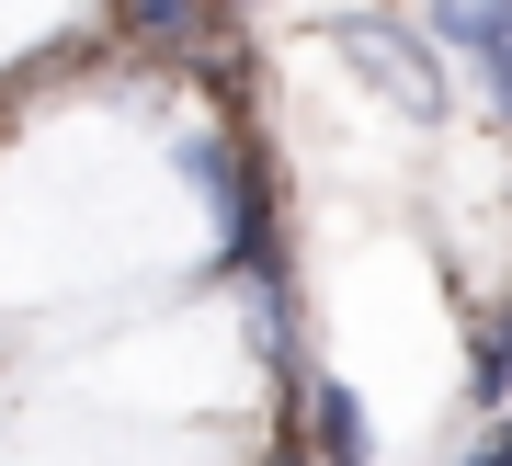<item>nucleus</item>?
I'll use <instances>...</instances> for the list:
<instances>
[{"label":"nucleus","instance_id":"nucleus-1","mask_svg":"<svg viewBox=\"0 0 512 466\" xmlns=\"http://www.w3.org/2000/svg\"><path fill=\"white\" fill-rule=\"evenodd\" d=\"M342 57H353V69H376L410 114H433V103H444V80L421 69V46H410V35H387V23H342Z\"/></svg>","mask_w":512,"mask_h":466},{"label":"nucleus","instance_id":"nucleus-7","mask_svg":"<svg viewBox=\"0 0 512 466\" xmlns=\"http://www.w3.org/2000/svg\"><path fill=\"white\" fill-rule=\"evenodd\" d=\"M467 466H512V444H490V455H467Z\"/></svg>","mask_w":512,"mask_h":466},{"label":"nucleus","instance_id":"nucleus-2","mask_svg":"<svg viewBox=\"0 0 512 466\" xmlns=\"http://www.w3.org/2000/svg\"><path fill=\"white\" fill-rule=\"evenodd\" d=\"M308 421H319V455H330V466H365V398H353L342 376L308 387Z\"/></svg>","mask_w":512,"mask_h":466},{"label":"nucleus","instance_id":"nucleus-5","mask_svg":"<svg viewBox=\"0 0 512 466\" xmlns=\"http://www.w3.org/2000/svg\"><path fill=\"white\" fill-rule=\"evenodd\" d=\"M478 398H512V307L490 319V341H478Z\"/></svg>","mask_w":512,"mask_h":466},{"label":"nucleus","instance_id":"nucleus-6","mask_svg":"<svg viewBox=\"0 0 512 466\" xmlns=\"http://www.w3.org/2000/svg\"><path fill=\"white\" fill-rule=\"evenodd\" d=\"M478 80H490V114H501V126H512V35H501L490 57H478Z\"/></svg>","mask_w":512,"mask_h":466},{"label":"nucleus","instance_id":"nucleus-3","mask_svg":"<svg viewBox=\"0 0 512 466\" xmlns=\"http://www.w3.org/2000/svg\"><path fill=\"white\" fill-rule=\"evenodd\" d=\"M433 35L456 46V57H490L512 35V0H433Z\"/></svg>","mask_w":512,"mask_h":466},{"label":"nucleus","instance_id":"nucleus-4","mask_svg":"<svg viewBox=\"0 0 512 466\" xmlns=\"http://www.w3.org/2000/svg\"><path fill=\"white\" fill-rule=\"evenodd\" d=\"M114 12H126V35H137V46H183L205 0H114Z\"/></svg>","mask_w":512,"mask_h":466}]
</instances>
